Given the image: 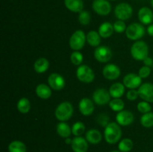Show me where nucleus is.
Instances as JSON below:
<instances>
[{"instance_id":"nucleus-1","label":"nucleus","mask_w":153,"mask_h":152,"mask_svg":"<svg viewBox=\"0 0 153 152\" xmlns=\"http://www.w3.org/2000/svg\"><path fill=\"white\" fill-rule=\"evenodd\" d=\"M122 137V130L117 122H109L105 128L104 137L108 144H116Z\"/></svg>"},{"instance_id":"nucleus-2","label":"nucleus","mask_w":153,"mask_h":152,"mask_svg":"<svg viewBox=\"0 0 153 152\" xmlns=\"http://www.w3.org/2000/svg\"><path fill=\"white\" fill-rule=\"evenodd\" d=\"M130 52L135 61H143L149 57V46L144 41L137 40L133 43Z\"/></svg>"},{"instance_id":"nucleus-3","label":"nucleus","mask_w":153,"mask_h":152,"mask_svg":"<svg viewBox=\"0 0 153 152\" xmlns=\"http://www.w3.org/2000/svg\"><path fill=\"white\" fill-rule=\"evenodd\" d=\"M73 104L69 101H63L57 106L55 111V116L59 122H67L70 120L73 115Z\"/></svg>"},{"instance_id":"nucleus-4","label":"nucleus","mask_w":153,"mask_h":152,"mask_svg":"<svg viewBox=\"0 0 153 152\" xmlns=\"http://www.w3.org/2000/svg\"><path fill=\"white\" fill-rule=\"evenodd\" d=\"M145 34V28L143 24L137 23V22H133L130 24L127 27L126 30V35L127 38L131 40H140Z\"/></svg>"},{"instance_id":"nucleus-5","label":"nucleus","mask_w":153,"mask_h":152,"mask_svg":"<svg viewBox=\"0 0 153 152\" xmlns=\"http://www.w3.org/2000/svg\"><path fill=\"white\" fill-rule=\"evenodd\" d=\"M76 77L79 81L85 83H91L95 79L94 70L88 65H81L76 69Z\"/></svg>"},{"instance_id":"nucleus-6","label":"nucleus","mask_w":153,"mask_h":152,"mask_svg":"<svg viewBox=\"0 0 153 152\" xmlns=\"http://www.w3.org/2000/svg\"><path fill=\"white\" fill-rule=\"evenodd\" d=\"M87 41L86 35L82 30H77L70 37L69 45L70 49L73 51H79L85 46Z\"/></svg>"},{"instance_id":"nucleus-7","label":"nucleus","mask_w":153,"mask_h":152,"mask_svg":"<svg viewBox=\"0 0 153 152\" xmlns=\"http://www.w3.org/2000/svg\"><path fill=\"white\" fill-rule=\"evenodd\" d=\"M114 14L119 20H128L132 16L133 8L128 3H120L115 7Z\"/></svg>"},{"instance_id":"nucleus-8","label":"nucleus","mask_w":153,"mask_h":152,"mask_svg":"<svg viewBox=\"0 0 153 152\" xmlns=\"http://www.w3.org/2000/svg\"><path fill=\"white\" fill-rule=\"evenodd\" d=\"M111 95L109 91L105 88H98L93 94V101L96 104L100 106L109 104L111 101Z\"/></svg>"},{"instance_id":"nucleus-9","label":"nucleus","mask_w":153,"mask_h":152,"mask_svg":"<svg viewBox=\"0 0 153 152\" xmlns=\"http://www.w3.org/2000/svg\"><path fill=\"white\" fill-rule=\"evenodd\" d=\"M95 59L100 63H108L113 56L111 49L107 46H100L94 50Z\"/></svg>"},{"instance_id":"nucleus-10","label":"nucleus","mask_w":153,"mask_h":152,"mask_svg":"<svg viewBox=\"0 0 153 152\" xmlns=\"http://www.w3.org/2000/svg\"><path fill=\"white\" fill-rule=\"evenodd\" d=\"M92 8L96 13L100 16H107L111 12V4L108 0H94Z\"/></svg>"},{"instance_id":"nucleus-11","label":"nucleus","mask_w":153,"mask_h":152,"mask_svg":"<svg viewBox=\"0 0 153 152\" xmlns=\"http://www.w3.org/2000/svg\"><path fill=\"white\" fill-rule=\"evenodd\" d=\"M123 83L126 87L129 89H137L141 86L142 78L139 76V75L135 73H128L124 76Z\"/></svg>"},{"instance_id":"nucleus-12","label":"nucleus","mask_w":153,"mask_h":152,"mask_svg":"<svg viewBox=\"0 0 153 152\" xmlns=\"http://www.w3.org/2000/svg\"><path fill=\"white\" fill-rule=\"evenodd\" d=\"M48 84L54 90L59 91L64 89L66 81L61 75L58 73H52L48 77Z\"/></svg>"},{"instance_id":"nucleus-13","label":"nucleus","mask_w":153,"mask_h":152,"mask_svg":"<svg viewBox=\"0 0 153 152\" xmlns=\"http://www.w3.org/2000/svg\"><path fill=\"white\" fill-rule=\"evenodd\" d=\"M102 75L107 80H114L117 79L121 75V70L117 65L114 63H108L104 66L102 69Z\"/></svg>"},{"instance_id":"nucleus-14","label":"nucleus","mask_w":153,"mask_h":152,"mask_svg":"<svg viewBox=\"0 0 153 152\" xmlns=\"http://www.w3.org/2000/svg\"><path fill=\"white\" fill-rule=\"evenodd\" d=\"M139 97L143 101L153 103V84L151 83H143L138 88Z\"/></svg>"},{"instance_id":"nucleus-15","label":"nucleus","mask_w":153,"mask_h":152,"mask_svg":"<svg viewBox=\"0 0 153 152\" xmlns=\"http://www.w3.org/2000/svg\"><path fill=\"white\" fill-rule=\"evenodd\" d=\"M134 120V114L131 111L123 110L118 112L116 116V121L120 126H128L131 125Z\"/></svg>"},{"instance_id":"nucleus-16","label":"nucleus","mask_w":153,"mask_h":152,"mask_svg":"<svg viewBox=\"0 0 153 152\" xmlns=\"http://www.w3.org/2000/svg\"><path fill=\"white\" fill-rule=\"evenodd\" d=\"M94 102L88 98H83L79 103V110L83 116H88L94 112Z\"/></svg>"},{"instance_id":"nucleus-17","label":"nucleus","mask_w":153,"mask_h":152,"mask_svg":"<svg viewBox=\"0 0 153 152\" xmlns=\"http://www.w3.org/2000/svg\"><path fill=\"white\" fill-rule=\"evenodd\" d=\"M88 142L82 137H75L71 143L72 150L74 152H87L88 150Z\"/></svg>"},{"instance_id":"nucleus-18","label":"nucleus","mask_w":153,"mask_h":152,"mask_svg":"<svg viewBox=\"0 0 153 152\" xmlns=\"http://www.w3.org/2000/svg\"><path fill=\"white\" fill-rule=\"evenodd\" d=\"M139 21L143 25H151L153 22V12L149 7H143L138 11Z\"/></svg>"},{"instance_id":"nucleus-19","label":"nucleus","mask_w":153,"mask_h":152,"mask_svg":"<svg viewBox=\"0 0 153 152\" xmlns=\"http://www.w3.org/2000/svg\"><path fill=\"white\" fill-rule=\"evenodd\" d=\"M85 139L89 143L93 145H97L101 142L102 139V133L97 129H90L85 134Z\"/></svg>"},{"instance_id":"nucleus-20","label":"nucleus","mask_w":153,"mask_h":152,"mask_svg":"<svg viewBox=\"0 0 153 152\" xmlns=\"http://www.w3.org/2000/svg\"><path fill=\"white\" fill-rule=\"evenodd\" d=\"M52 88L45 83H40L35 89V93L38 98L41 99H48L52 95Z\"/></svg>"},{"instance_id":"nucleus-21","label":"nucleus","mask_w":153,"mask_h":152,"mask_svg":"<svg viewBox=\"0 0 153 152\" xmlns=\"http://www.w3.org/2000/svg\"><path fill=\"white\" fill-rule=\"evenodd\" d=\"M64 5L73 13H80L84 9L83 0H64Z\"/></svg>"},{"instance_id":"nucleus-22","label":"nucleus","mask_w":153,"mask_h":152,"mask_svg":"<svg viewBox=\"0 0 153 152\" xmlns=\"http://www.w3.org/2000/svg\"><path fill=\"white\" fill-rule=\"evenodd\" d=\"M126 86L123 83H114L109 88V93L113 98H120L125 93Z\"/></svg>"},{"instance_id":"nucleus-23","label":"nucleus","mask_w":153,"mask_h":152,"mask_svg":"<svg viewBox=\"0 0 153 152\" xmlns=\"http://www.w3.org/2000/svg\"><path fill=\"white\" fill-rule=\"evenodd\" d=\"M114 25L109 22H105L102 23L99 27V34L101 36L102 38H108L113 34Z\"/></svg>"},{"instance_id":"nucleus-24","label":"nucleus","mask_w":153,"mask_h":152,"mask_svg":"<svg viewBox=\"0 0 153 152\" xmlns=\"http://www.w3.org/2000/svg\"><path fill=\"white\" fill-rule=\"evenodd\" d=\"M56 131L58 136L66 139L72 134V128L65 122H60L56 126Z\"/></svg>"},{"instance_id":"nucleus-25","label":"nucleus","mask_w":153,"mask_h":152,"mask_svg":"<svg viewBox=\"0 0 153 152\" xmlns=\"http://www.w3.org/2000/svg\"><path fill=\"white\" fill-rule=\"evenodd\" d=\"M49 68V62L46 58H39L36 60L34 63V69L37 73L41 74V73L46 72Z\"/></svg>"},{"instance_id":"nucleus-26","label":"nucleus","mask_w":153,"mask_h":152,"mask_svg":"<svg viewBox=\"0 0 153 152\" xmlns=\"http://www.w3.org/2000/svg\"><path fill=\"white\" fill-rule=\"evenodd\" d=\"M87 42L92 47H98L101 43V36L96 31H91L86 35Z\"/></svg>"},{"instance_id":"nucleus-27","label":"nucleus","mask_w":153,"mask_h":152,"mask_svg":"<svg viewBox=\"0 0 153 152\" xmlns=\"http://www.w3.org/2000/svg\"><path fill=\"white\" fill-rule=\"evenodd\" d=\"M16 108L18 111L22 114L28 113L31 110V103L28 98H25V97L21 98L16 104Z\"/></svg>"},{"instance_id":"nucleus-28","label":"nucleus","mask_w":153,"mask_h":152,"mask_svg":"<svg viewBox=\"0 0 153 152\" xmlns=\"http://www.w3.org/2000/svg\"><path fill=\"white\" fill-rule=\"evenodd\" d=\"M26 145L19 140L12 141L8 145L9 152H26Z\"/></svg>"},{"instance_id":"nucleus-29","label":"nucleus","mask_w":153,"mask_h":152,"mask_svg":"<svg viewBox=\"0 0 153 152\" xmlns=\"http://www.w3.org/2000/svg\"><path fill=\"white\" fill-rule=\"evenodd\" d=\"M133 141L129 138H125L120 141L118 149L121 152H129L133 148Z\"/></svg>"},{"instance_id":"nucleus-30","label":"nucleus","mask_w":153,"mask_h":152,"mask_svg":"<svg viewBox=\"0 0 153 152\" xmlns=\"http://www.w3.org/2000/svg\"><path fill=\"white\" fill-rule=\"evenodd\" d=\"M108 104L110 108L114 112L122 111L125 107V103L121 98H113L111 100Z\"/></svg>"},{"instance_id":"nucleus-31","label":"nucleus","mask_w":153,"mask_h":152,"mask_svg":"<svg viewBox=\"0 0 153 152\" xmlns=\"http://www.w3.org/2000/svg\"><path fill=\"white\" fill-rule=\"evenodd\" d=\"M140 124L143 127L149 128L153 127V113L149 112L143 114L140 117Z\"/></svg>"},{"instance_id":"nucleus-32","label":"nucleus","mask_w":153,"mask_h":152,"mask_svg":"<svg viewBox=\"0 0 153 152\" xmlns=\"http://www.w3.org/2000/svg\"><path fill=\"white\" fill-rule=\"evenodd\" d=\"M85 131V125L82 122H76L72 126V134L75 137H82Z\"/></svg>"},{"instance_id":"nucleus-33","label":"nucleus","mask_w":153,"mask_h":152,"mask_svg":"<svg viewBox=\"0 0 153 152\" xmlns=\"http://www.w3.org/2000/svg\"><path fill=\"white\" fill-rule=\"evenodd\" d=\"M83 55L79 51H74L70 55V61L75 66H79L82 65V62H83Z\"/></svg>"},{"instance_id":"nucleus-34","label":"nucleus","mask_w":153,"mask_h":152,"mask_svg":"<svg viewBox=\"0 0 153 152\" xmlns=\"http://www.w3.org/2000/svg\"><path fill=\"white\" fill-rule=\"evenodd\" d=\"M78 19H79V22L81 25H89L91 19V13H90L88 11H87V10H83L82 12L79 13Z\"/></svg>"},{"instance_id":"nucleus-35","label":"nucleus","mask_w":153,"mask_h":152,"mask_svg":"<svg viewBox=\"0 0 153 152\" xmlns=\"http://www.w3.org/2000/svg\"><path fill=\"white\" fill-rule=\"evenodd\" d=\"M137 109L140 113L144 114V113L151 112L152 107H151L149 102H147V101H140V102L137 104Z\"/></svg>"},{"instance_id":"nucleus-36","label":"nucleus","mask_w":153,"mask_h":152,"mask_svg":"<svg viewBox=\"0 0 153 152\" xmlns=\"http://www.w3.org/2000/svg\"><path fill=\"white\" fill-rule=\"evenodd\" d=\"M113 25L114 31H116L117 33H119V34L123 33L124 31H126V30L127 28L125 22L123 20H119V19H118L117 21H116V22L114 23Z\"/></svg>"},{"instance_id":"nucleus-37","label":"nucleus","mask_w":153,"mask_h":152,"mask_svg":"<svg viewBox=\"0 0 153 152\" xmlns=\"http://www.w3.org/2000/svg\"><path fill=\"white\" fill-rule=\"evenodd\" d=\"M151 74V69L149 66H143L141 68L139 69L138 75L142 79L146 78L149 77Z\"/></svg>"},{"instance_id":"nucleus-38","label":"nucleus","mask_w":153,"mask_h":152,"mask_svg":"<svg viewBox=\"0 0 153 152\" xmlns=\"http://www.w3.org/2000/svg\"><path fill=\"white\" fill-rule=\"evenodd\" d=\"M139 97L138 90L136 89H129L126 93V98L129 101H135L137 98Z\"/></svg>"},{"instance_id":"nucleus-39","label":"nucleus","mask_w":153,"mask_h":152,"mask_svg":"<svg viewBox=\"0 0 153 152\" xmlns=\"http://www.w3.org/2000/svg\"><path fill=\"white\" fill-rule=\"evenodd\" d=\"M108 121H109V117L105 114L100 115V117L98 118L99 124H100L101 126H104L105 128V127L107 126L108 124L109 123Z\"/></svg>"},{"instance_id":"nucleus-40","label":"nucleus","mask_w":153,"mask_h":152,"mask_svg":"<svg viewBox=\"0 0 153 152\" xmlns=\"http://www.w3.org/2000/svg\"><path fill=\"white\" fill-rule=\"evenodd\" d=\"M143 63H144V66H152L153 64V60L152 58H151L150 57H147L144 61H143Z\"/></svg>"},{"instance_id":"nucleus-41","label":"nucleus","mask_w":153,"mask_h":152,"mask_svg":"<svg viewBox=\"0 0 153 152\" xmlns=\"http://www.w3.org/2000/svg\"><path fill=\"white\" fill-rule=\"evenodd\" d=\"M147 33L149 36L153 37V23L149 25L147 28Z\"/></svg>"},{"instance_id":"nucleus-42","label":"nucleus","mask_w":153,"mask_h":152,"mask_svg":"<svg viewBox=\"0 0 153 152\" xmlns=\"http://www.w3.org/2000/svg\"><path fill=\"white\" fill-rule=\"evenodd\" d=\"M72 141H73V139H72L70 137H68V138L65 139V143L67 145H71Z\"/></svg>"},{"instance_id":"nucleus-43","label":"nucleus","mask_w":153,"mask_h":152,"mask_svg":"<svg viewBox=\"0 0 153 152\" xmlns=\"http://www.w3.org/2000/svg\"><path fill=\"white\" fill-rule=\"evenodd\" d=\"M151 5H152V8H153V0H151Z\"/></svg>"},{"instance_id":"nucleus-44","label":"nucleus","mask_w":153,"mask_h":152,"mask_svg":"<svg viewBox=\"0 0 153 152\" xmlns=\"http://www.w3.org/2000/svg\"><path fill=\"white\" fill-rule=\"evenodd\" d=\"M111 152H121V151H112Z\"/></svg>"},{"instance_id":"nucleus-45","label":"nucleus","mask_w":153,"mask_h":152,"mask_svg":"<svg viewBox=\"0 0 153 152\" xmlns=\"http://www.w3.org/2000/svg\"><path fill=\"white\" fill-rule=\"evenodd\" d=\"M110 1H116V0H110Z\"/></svg>"}]
</instances>
